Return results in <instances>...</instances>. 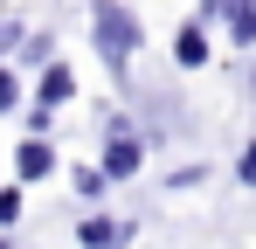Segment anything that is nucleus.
Returning a JSON list of instances; mask_svg holds the SVG:
<instances>
[{
  "mask_svg": "<svg viewBox=\"0 0 256 249\" xmlns=\"http://www.w3.org/2000/svg\"><path fill=\"white\" fill-rule=\"evenodd\" d=\"M222 14H228V42L236 48H256V0H228Z\"/></svg>",
  "mask_w": 256,
  "mask_h": 249,
  "instance_id": "nucleus-6",
  "label": "nucleus"
},
{
  "mask_svg": "<svg viewBox=\"0 0 256 249\" xmlns=\"http://www.w3.org/2000/svg\"><path fill=\"white\" fill-rule=\"evenodd\" d=\"M90 28H97V56H104V70L125 83V62H132V48H138V21H132V7H125V0H97V7H90Z\"/></svg>",
  "mask_w": 256,
  "mask_h": 249,
  "instance_id": "nucleus-1",
  "label": "nucleus"
},
{
  "mask_svg": "<svg viewBox=\"0 0 256 249\" xmlns=\"http://www.w3.org/2000/svg\"><path fill=\"white\" fill-rule=\"evenodd\" d=\"M21 104V83H14V70H0V111H14Z\"/></svg>",
  "mask_w": 256,
  "mask_h": 249,
  "instance_id": "nucleus-10",
  "label": "nucleus"
},
{
  "mask_svg": "<svg viewBox=\"0 0 256 249\" xmlns=\"http://www.w3.org/2000/svg\"><path fill=\"white\" fill-rule=\"evenodd\" d=\"M21 222V187H0V228Z\"/></svg>",
  "mask_w": 256,
  "mask_h": 249,
  "instance_id": "nucleus-9",
  "label": "nucleus"
},
{
  "mask_svg": "<svg viewBox=\"0 0 256 249\" xmlns=\"http://www.w3.org/2000/svg\"><path fill=\"white\" fill-rule=\"evenodd\" d=\"M138 166H146V146H138V132H132L125 118H111V138H104V166H97V173H104V180H132Z\"/></svg>",
  "mask_w": 256,
  "mask_h": 249,
  "instance_id": "nucleus-2",
  "label": "nucleus"
},
{
  "mask_svg": "<svg viewBox=\"0 0 256 249\" xmlns=\"http://www.w3.org/2000/svg\"><path fill=\"white\" fill-rule=\"evenodd\" d=\"M0 249H14V242H0Z\"/></svg>",
  "mask_w": 256,
  "mask_h": 249,
  "instance_id": "nucleus-13",
  "label": "nucleus"
},
{
  "mask_svg": "<svg viewBox=\"0 0 256 249\" xmlns=\"http://www.w3.org/2000/svg\"><path fill=\"white\" fill-rule=\"evenodd\" d=\"M76 242H84V249H125V242H132V222H111V214H90L84 228H76Z\"/></svg>",
  "mask_w": 256,
  "mask_h": 249,
  "instance_id": "nucleus-5",
  "label": "nucleus"
},
{
  "mask_svg": "<svg viewBox=\"0 0 256 249\" xmlns=\"http://www.w3.org/2000/svg\"><path fill=\"white\" fill-rule=\"evenodd\" d=\"M21 56H28V62H56V42L48 35H21Z\"/></svg>",
  "mask_w": 256,
  "mask_h": 249,
  "instance_id": "nucleus-8",
  "label": "nucleus"
},
{
  "mask_svg": "<svg viewBox=\"0 0 256 249\" xmlns=\"http://www.w3.org/2000/svg\"><path fill=\"white\" fill-rule=\"evenodd\" d=\"M48 173H56V146H48L42 132L21 138V146H14V180H48Z\"/></svg>",
  "mask_w": 256,
  "mask_h": 249,
  "instance_id": "nucleus-3",
  "label": "nucleus"
},
{
  "mask_svg": "<svg viewBox=\"0 0 256 249\" xmlns=\"http://www.w3.org/2000/svg\"><path fill=\"white\" fill-rule=\"evenodd\" d=\"M14 42H21V28H14V21H0V56H7Z\"/></svg>",
  "mask_w": 256,
  "mask_h": 249,
  "instance_id": "nucleus-12",
  "label": "nucleus"
},
{
  "mask_svg": "<svg viewBox=\"0 0 256 249\" xmlns=\"http://www.w3.org/2000/svg\"><path fill=\"white\" fill-rule=\"evenodd\" d=\"M76 97V70L70 62H42V83H35V104H48V111H62Z\"/></svg>",
  "mask_w": 256,
  "mask_h": 249,
  "instance_id": "nucleus-4",
  "label": "nucleus"
},
{
  "mask_svg": "<svg viewBox=\"0 0 256 249\" xmlns=\"http://www.w3.org/2000/svg\"><path fill=\"white\" fill-rule=\"evenodd\" d=\"M173 62H180V70H201V62H208V35H201V28H180V35H173Z\"/></svg>",
  "mask_w": 256,
  "mask_h": 249,
  "instance_id": "nucleus-7",
  "label": "nucleus"
},
{
  "mask_svg": "<svg viewBox=\"0 0 256 249\" xmlns=\"http://www.w3.org/2000/svg\"><path fill=\"white\" fill-rule=\"evenodd\" d=\"M236 180H242V187H256V138H250V152L236 160Z\"/></svg>",
  "mask_w": 256,
  "mask_h": 249,
  "instance_id": "nucleus-11",
  "label": "nucleus"
}]
</instances>
